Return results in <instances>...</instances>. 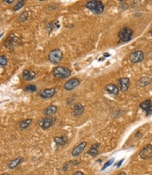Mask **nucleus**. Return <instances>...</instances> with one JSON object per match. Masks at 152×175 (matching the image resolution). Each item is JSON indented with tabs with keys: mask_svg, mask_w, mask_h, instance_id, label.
Here are the masks:
<instances>
[{
	"mask_svg": "<svg viewBox=\"0 0 152 175\" xmlns=\"http://www.w3.org/2000/svg\"><path fill=\"white\" fill-rule=\"evenodd\" d=\"M85 7L91 12L96 14H100L103 13L104 10V4L101 1H89L86 3Z\"/></svg>",
	"mask_w": 152,
	"mask_h": 175,
	"instance_id": "1",
	"label": "nucleus"
},
{
	"mask_svg": "<svg viewBox=\"0 0 152 175\" xmlns=\"http://www.w3.org/2000/svg\"><path fill=\"white\" fill-rule=\"evenodd\" d=\"M52 73L56 78H67L71 76V71L68 68L63 66H58L53 69Z\"/></svg>",
	"mask_w": 152,
	"mask_h": 175,
	"instance_id": "2",
	"label": "nucleus"
},
{
	"mask_svg": "<svg viewBox=\"0 0 152 175\" xmlns=\"http://www.w3.org/2000/svg\"><path fill=\"white\" fill-rule=\"evenodd\" d=\"M62 58H63V52L59 49H53L49 54V60L54 64L59 63L62 60Z\"/></svg>",
	"mask_w": 152,
	"mask_h": 175,
	"instance_id": "3",
	"label": "nucleus"
},
{
	"mask_svg": "<svg viewBox=\"0 0 152 175\" xmlns=\"http://www.w3.org/2000/svg\"><path fill=\"white\" fill-rule=\"evenodd\" d=\"M133 35V30L128 27L123 28L120 30L118 33V37L120 41L122 42H128L132 39Z\"/></svg>",
	"mask_w": 152,
	"mask_h": 175,
	"instance_id": "4",
	"label": "nucleus"
},
{
	"mask_svg": "<svg viewBox=\"0 0 152 175\" xmlns=\"http://www.w3.org/2000/svg\"><path fill=\"white\" fill-rule=\"evenodd\" d=\"M140 157L144 160H147L152 158V145L147 144L141 150Z\"/></svg>",
	"mask_w": 152,
	"mask_h": 175,
	"instance_id": "5",
	"label": "nucleus"
},
{
	"mask_svg": "<svg viewBox=\"0 0 152 175\" xmlns=\"http://www.w3.org/2000/svg\"><path fill=\"white\" fill-rule=\"evenodd\" d=\"M144 53L142 51H135L130 56V60L133 63H139L144 60Z\"/></svg>",
	"mask_w": 152,
	"mask_h": 175,
	"instance_id": "6",
	"label": "nucleus"
},
{
	"mask_svg": "<svg viewBox=\"0 0 152 175\" xmlns=\"http://www.w3.org/2000/svg\"><path fill=\"white\" fill-rule=\"evenodd\" d=\"M80 84V81L76 78H73L68 80L64 84V88L68 91H71L78 86Z\"/></svg>",
	"mask_w": 152,
	"mask_h": 175,
	"instance_id": "7",
	"label": "nucleus"
},
{
	"mask_svg": "<svg viewBox=\"0 0 152 175\" xmlns=\"http://www.w3.org/2000/svg\"><path fill=\"white\" fill-rule=\"evenodd\" d=\"M56 89L54 88H45V89L42 90V91H40L39 95L40 96L43 98H50L54 96V95L56 94Z\"/></svg>",
	"mask_w": 152,
	"mask_h": 175,
	"instance_id": "8",
	"label": "nucleus"
},
{
	"mask_svg": "<svg viewBox=\"0 0 152 175\" xmlns=\"http://www.w3.org/2000/svg\"><path fill=\"white\" fill-rule=\"evenodd\" d=\"M53 119L51 117H46L45 118H42L38 122L39 126L43 129H47L53 124Z\"/></svg>",
	"mask_w": 152,
	"mask_h": 175,
	"instance_id": "9",
	"label": "nucleus"
},
{
	"mask_svg": "<svg viewBox=\"0 0 152 175\" xmlns=\"http://www.w3.org/2000/svg\"><path fill=\"white\" fill-rule=\"evenodd\" d=\"M18 41V38L14 34H11L6 38L4 42V45L8 48H13L16 45Z\"/></svg>",
	"mask_w": 152,
	"mask_h": 175,
	"instance_id": "10",
	"label": "nucleus"
},
{
	"mask_svg": "<svg viewBox=\"0 0 152 175\" xmlns=\"http://www.w3.org/2000/svg\"><path fill=\"white\" fill-rule=\"evenodd\" d=\"M86 145H87V142L85 141L82 142L79 145H77L76 148L73 149L72 151V155L73 157H77V156L79 155L80 154H81L82 151L84 150V149L85 148Z\"/></svg>",
	"mask_w": 152,
	"mask_h": 175,
	"instance_id": "11",
	"label": "nucleus"
},
{
	"mask_svg": "<svg viewBox=\"0 0 152 175\" xmlns=\"http://www.w3.org/2000/svg\"><path fill=\"white\" fill-rule=\"evenodd\" d=\"M36 76V73L34 71L25 69L23 71V77L26 81H32Z\"/></svg>",
	"mask_w": 152,
	"mask_h": 175,
	"instance_id": "12",
	"label": "nucleus"
},
{
	"mask_svg": "<svg viewBox=\"0 0 152 175\" xmlns=\"http://www.w3.org/2000/svg\"><path fill=\"white\" fill-rule=\"evenodd\" d=\"M84 112V106L82 105V104L80 103H76L74 107H73V113L74 116H78L81 115Z\"/></svg>",
	"mask_w": 152,
	"mask_h": 175,
	"instance_id": "13",
	"label": "nucleus"
},
{
	"mask_svg": "<svg viewBox=\"0 0 152 175\" xmlns=\"http://www.w3.org/2000/svg\"><path fill=\"white\" fill-rule=\"evenodd\" d=\"M119 82L120 84V89L122 92H125L129 88L130 79L128 78H121L119 79Z\"/></svg>",
	"mask_w": 152,
	"mask_h": 175,
	"instance_id": "14",
	"label": "nucleus"
},
{
	"mask_svg": "<svg viewBox=\"0 0 152 175\" xmlns=\"http://www.w3.org/2000/svg\"><path fill=\"white\" fill-rule=\"evenodd\" d=\"M105 90L107 91L108 93L110 94H113V95H116V94L118 93L119 90L116 85L113 84H109L106 86Z\"/></svg>",
	"mask_w": 152,
	"mask_h": 175,
	"instance_id": "15",
	"label": "nucleus"
},
{
	"mask_svg": "<svg viewBox=\"0 0 152 175\" xmlns=\"http://www.w3.org/2000/svg\"><path fill=\"white\" fill-rule=\"evenodd\" d=\"M57 111V107L51 105L49 107H47V109L44 111V114L47 116V117H51L53 115H54Z\"/></svg>",
	"mask_w": 152,
	"mask_h": 175,
	"instance_id": "16",
	"label": "nucleus"
},
{
	"mask_svg": "<svg viewBox=\"0 0 152 175\" xmlns=\"http://www.w3.org/2000/svg\"><path fill=\"white\" fill-rule=\"evenodd\" d=\"M151 82H152V78L147 76H144V77H142V78H141L140 80L138 81L137 84H138L139 86H146L151 84Z\"/></svg>",
	"mask_w": 152,
	"mask_h": 175,
	"instance_id": "17",
	"label": "nucleus"
},
{
	"mask_svg": "<svg viewBox=\"0 0 152 175\" xmlns=\"http://www.w3.org/2000/svg\"><path fill=\"white\" fill-rule=\"evenodd\" d=\"M22 161H23V158L22 157H18L17 158H16V159L12 160V161L9 164V165H8L9 168L10 169H14L15 167H17Z\"/></svg>",
	"mask_w": 152,
	"mask_h": 175,
	"instance_id": "18",
	"label": "nucleus"
},
{
	"mask_svg": "<svg viewBox=\"0 0 152 175\" xmlns=\"http://www.w3.org/2000/svg\"><path fill=\"white\" fill-rule=\"evenodd\" d=\"M100 146V143H94L92 146L91 147V148L89 149V150L87 152V153L90 155L91 156H96L98 154V148Z\"/></svg>",
	"mask_w": 152,
	"mask_h": 175,
	"instance_id": "19",
	"label": "nucleus"
},
{
	"mask_svg": "<svg viewBox=\"0 0 152 175\" xmlns=\"http://www.w3.org/2000/svg\"><path fill=\"white\" fill-rule=\"evenodd\" d=\"M54 141L58 145H63L66 143L67 138L66 136H56L54 137Z\"/></svg>",
	"mask_w": 152,
	"mask_h": 175,
	"instance_id": "20",
	"label": "nucleus"
},
{
	"mask_svg": "<svg viewBox=\"0 0 152 175\" xmlns=\"http://www.w3.org/2000/svg\"><path fill=\"white\" fill-rule=\"evenodd\" d=\"M151 100H144V102H142V103L140 104V107L142 109V110H144V111H145L147 112L148 110H149V109L150 107V106H151Z\"/></svg>",
	"mask_w": 152,
	"mask_h": 175,
	"instance_id": "21",
	"label": "nucleus"
},
{
	"mask_svg": "<svg viewBox=\"0 0 152 175\" xmlns=\"http://www.w3.org/2000/svg\"><path fill=\"white\" fill-rule=\"evenodd\" d=\"M32 121V120L31 119H25V120H23L21 122V124H20V127H21L22 129H26L27 127L31 124Z\"/></svg>",
	"mask_w": 152,
	"mask_h": 175,
	"instance_id": "22",
	"label": "nucleus"
},
{
	"mask_svg": "<svg viewBox=\"0 0 152 175\" xmlns=\"http://www.w3.org/2000/svg\"><path fill=\"white\" fill-rule=\"evenodd\" d=\"M24 91L26 92H35L37 91V86L33 84H28L24 88Z\"/></svg>",
	"mask_w": 152,
	"mask_h": 175,
	"instance_id": "23",
	"label": "nucleus"
},
{
	"mask_svg": "<svg viewBox=\"0 0 152 175\" xmlns=\"http://www.w3.org/2000/svg\"><path fill=\"white\" fill-rule=\"evenodd\" d=\"M25 4V1H24V0H21V1H18V2L16 4V5L14 7L13 9H14V11L19 10V9H21L22 7L24 6Z\"/></svg>",
	"mask_w": 152,
	"mask_h": 175,
	"instance_id": "24",
	"label": "nucleus"
},
{
	"mask_svg": "<svg viewBox=\"0 0 152 175\" xmlns=\"http://www.w3.org/2000/svg\"><path fill=\"white\" fill-rule=\"evenodd\" d=\"M28 18V13L26 11H24L23 12H22L21 15L18 16V20L20 21H25Z\"/></svg>",
	"mask_w": 152,
	"mask_h": 175,
	"instance_id": "25",
	"label": "nucleus"
},
{
	"mask_svg": "<svg viewBox=\"0 0 152 175\" xmlns=\"http://www.w3.org/2000/svg\"><path fill=\"white\" fill-rule=\"evenodd\" d=\"M7 64V58L4 55H0V66H6Z\"/></svg>",
	"mask_w": 152,
	"mask_h": 175,
	"instance_id": "26",
	"label": "nucleus"
},
{
	"mask_svg": "<svg viewBox=\"0 0 152 175\" xmlns=\"http://www.w3.org/2000/svg\"><path fill=\"white\" fill-rule=\"evenodd\" d=\"M113 162H114V158H111V159H110L109 160H108L107 163H106L104 165V166H103V167H102V170H104V169H105L106 168H107L108 167L111 166V165H112V164L113 163Z\"/></svg>",
	"mask_w": 152,
	"mask_h": 175,
	"instance_id": "27",
	"label": "nucleus"
},
{
	"mask_svg": "<svg viewBox=\"0 0 152 175\" xmlns=\"http://www.w3.org/2000/svg\"><path fill=\"white\" fill-rule=\"evenodd\" d=\"M68 167V163H65L63 165V168H62V169H63V171H66V170H67Z\"/></svg>",
	"mask_w": 152,
	"mask_h": 175,
	"instance_id": "28",
	"label": "nucleus"
},
{
	"mask_svg": "<svg viewBox=\"0 0 152 175\" xmlns=\"http://www.w3.org/2000/svg\"><path fill=\"white\" fill-rule=\"evenodd\" d=\"M124 160L125 159H122V160H120V161L118 162V163H117V167H120V166H121V165H122V163H123V161H124Z\"/></svg>",
	"mask_w": 152,
	"mask_h": 175,
	"instance_id": "29",
	"label": "nucleus"
},
{
	"mask_svg": "<svg viewBox=\"0 0 152 175\" xmlns=\"http://www.w3.org/2000/svg\"><path fill=\"white\" fill-rule=\"evenodd\" d=\"M73 175H85V174H84L83 172H80V171H78V172L74 173V174H73Z\"/></svg>",
	"mask_w": 152,
	"mask_h": 175,
	"instance_id": "30",
	"label": "nucleus"
},
{
	"mask_svg": "<svg viewBox=\"0 0 152 175\" xmlns=\"http://www.w3.org/2000/svg\"><path fill=\"white\" fill-rule=\"evenodd\" d=\"M147 113H148V115H151V114L152 113V104H151V106H150V107L149 109V110H148Z\"/></svg>",
	"mask_w": 152,
	"mask_h": 175,
	"instance_id": "31",
	"label": "nucleus"
},
{
	"mask_svg": "<svg viewBox=\"0 0 152 175\" xmlns=\"http://www.w3.org/2000/svg\"><path fill=\"white\" fill-rule=\"evenodd\" d=\"M104 55L105 57H109L110 56V54H109V53H105V54H104Z\"/></svg>",
	"mask_w": 152,
	"mask_h": 175,
	"instance_id": "32",
	"label": "nucleus"
},
{
	"mask_svg": "<svg viewBox=\"0 0 152 175\" xmlns=\"http://www.w3.org/2000/svg\"><path fill=\"white\" fill-rule=\"evenodd\" d=\"M118 175H127V174H126V173H125V172H122L119 173V174H118Z\"/></svg>",
	"mask_w": 152,
	"mask_h": 175,
	"instance_id": "33",
	"label": "nucleus"
},
{
	"mask_svg": "<svg viewBox=\"0 0 152 175\" xmlns=\"http://www.w3.org/2000/svg\"><path fill=\"white\" fill-rule=\"evenodd\" d=\"M4 1V2H6V3H8V4H12V3H13L14 2V1Z\"/></svg>",
	"mask_w": 152,
	"mask_h": 175,
	"instance_id": "34",
	"label": "nucleus"
},
{
	"mask_svg": "<svg viewBox=\"0 0 152 175\" xmlns=\"http://www.w3.org/2000/svg\"><path fill=\"white\" fill-rule=\"evenodd\" d=\"M1 175H9V174H6V173H5V174H1Z\"/></svg>",
	"mask_w": 152,
	"mask_h": 175,
	"instance_id": "35",
	"label": "nucleus"
},
{
	"mask_svg": "<svg viewBox=\"0 0 152 175\" xmlns=\"http://www.w3.org/2000/svg\"><path fill=\"white\" fill-rule=\"evenodd\" d=\"M3 36V33H1V34H0V38H1V36Z\"/></svg>",
	"mask_w": 152,
	"mask_h": 175,
	"instance_id": "36",
	"label": "nucleus"
},
{
	"mask_svg": "<svg viewBox=\"0 0 152 175\" xmlns=\"http://www.w3.org/2000/svg\"><path fill=\"white\" fill-rule=\"evenodd\" d=\"M151 35H152V31H151Z\"/></svg>",
	"mask_w": 152,
	"mask_h": 175,
	"instance_id": "37",
	"label": "nucleus"
}]
</instances>
